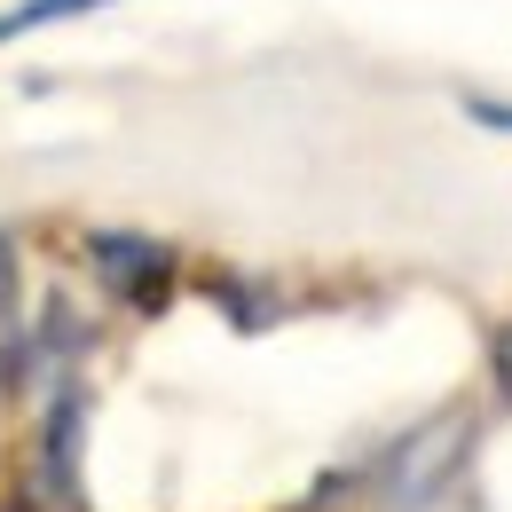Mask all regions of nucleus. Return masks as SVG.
Returning <instances> with one entry per match:
<instances>
[{
    "label": "nucleus",
    "mask_w": 512,
    "mask_h": 512,
    "mask_svg": "<svg viewBox=\"0 0 512 512\" xmlns=\"http://www.w3.org/2000/svg\"><path fill=\"white\" fill-rule=\"evenodd\" d=\"M465 442H473V418H457V410L434 418L426 434H410V442L379 465V512H426L449 489V473H457Z\"/></svg>",
    "instance_id": "obj_1"
},
{
    "label": "nucleus",
    "mask_w": 512,
    "mask_h": 512,
    "mask_svg": "<svg viewBox=\"0 0 512 512\" xmlns=\"http://www.w3.org/2000/svg\"><path fill=\"white\" fill-rule=\"evenodd\" d=\"M497 379H505V394H512V331H497Z\"/></svg>",
    "instance_id": "obj_6"
},
{
    "label": "nucleus",
    "mask_w": 512,
    "mask_h": 512,
    "mask_svg": "<svg viewBox=\"0 0 512 512\" xmlns=\"http://www.w3.org/2000/svg\"><path fill=\"white\" fill-rule=\"evenodd\" d=\"M95 8H111V0H16V8H0V48H8V40H24V32H40V24L95 16Z\"/></svg>",
    "instance_id": "obj_3"
},
{
    "label": "nucleus",
    "mask_w": 512,
    "mask_h": 512,
    "mask_svg": "<svg viewBox=\"0 0 512 512\" xmlns=\"http://www.w3.org/2000/svg\"><path fill=\"white\" fill-rule=\"evenodd\" d=\"M465 119H473V127L512 134V103H497V95H465Z\"/></svg>",
    "instance_id": "obj_4"
},
{
    "label": "nucleus",
    "mask_w": 512,
    "mask_h": 512,
    "mask_svg": "<svg viewBox=\"0 0 512 512\" xmlns=\"http://www.w3.org/2000/svg\"><path fill=\"white\" fill-rule=\"evenodd\" d=\"M8 316H16V253L0 237V347H8Z\"/></svg>",
    "instance_id": "obj_5"
},
{
    "label": "nucleus",
    "mask_w": 512,
    "mask_h": 512,
    "mask_svg": "<svg viewBox=\"0 0 512 512\" xmlns=\"http://www.w3.org/2000/svg\"><path fill=\"white\" fill-rule=\"evenodd\" d=\"M87 253L103 260L134 300H158L166 292V245H150V237H87Z\"/></svg>",
    "instance_id": "obj_2"
}]
</instances>
